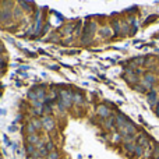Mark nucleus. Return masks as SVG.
<instances>
[{
  "label": "nucleus",
  "instance_id": "nucleus-4",
  "mask_svg": "<svg viewBox=\"0 0 159 159\" xmlns=\"http://www.w3.org/2000/svg\"><path fill=\"white\" fill-rule=\"evenodd\" d=\"M49 159H59V155L56 152H50L49 154Z\"/></svg>",
  "mask_w": 159,
  "mask_h": 159
},
{
  "label": "nucleus",
  "instance_id": "nucleus-5",
  "mask_svg": "<svg viewBox=\"0 0 159 159\" xmlns=\"http://www.w3.org/2000/svg\"><path fill=\"white\" fill-rule=\"evenodd\" d=\"M158 110H159V103H158Z\"/></svg>",
  "mask_w": 159,
  "mask_h": 159
},
{
  "label": "nucleus",
  "instance_id": "nucleus-1",
  "mask_svg": "<svg viewBox=\"0 0 159 159\" xmlns=\"http://www.w3.org/2000/svg\"><path fill=\"white\" fill-rule=\"evenodd\" d=\"M154 81H155V77L152 74H147L145 75V80H144V84L147 85V87H149V88H152V84H154Z\"/></svg>",
  "mask_w": 159,
  "mask_h": 159
},
{
  "label": "nucleus",
  "instance_id": "nucleus-3",
  "mask_svg": "<svg viewBox=\"0 0 159 159\" xmlns=\"http://www.w3.org/2000/svg\"><path fill=\"white\" fill-rule=\"evenodd\" d=\"M99 115H101V116H107V115H109V110H107L106 107L101 106V107H99Z\"/></svg>",
  "mask_w": 159,
  "mask_h": 159
},
{
  "label": "nucleus",
  "instance_id": "nucleus-2",
  "mask_svg": "<svg viewBox=\"0 0 159 159\" xmlns=\"http://www.w3.org/2000/svg\"><path fill=\"white\" fill-rule=\"evenodd\" d=\"M134 154L137 155V157H141V155H143V147H141V145H135Z\"/></svg>",
  "mask_w": 159,
  "mask_h": 159
}]
</instances>
